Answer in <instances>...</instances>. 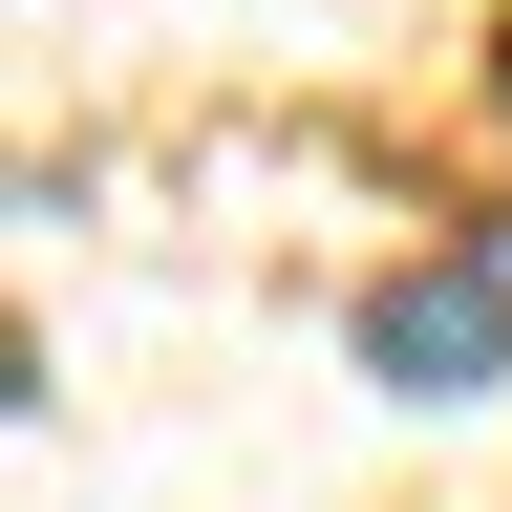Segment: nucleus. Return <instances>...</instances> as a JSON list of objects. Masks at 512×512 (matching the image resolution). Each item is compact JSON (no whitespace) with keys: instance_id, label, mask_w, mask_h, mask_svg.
<instances>
[{"instance_id":"obj_1","label":"nucleus","mask_w":512,"mask_h":512,"mask_svg":"<svg viewBox=\"0 0 512 512\" xmlns=\"http://www.w3.org/2000/svg\"><path fill=\"white\" fill-rule=\"evenodd\" d=\"M363 384H384V406H470V384H512V235L406 256V278L363 299Z\"/></svg>"}]
</instances>
